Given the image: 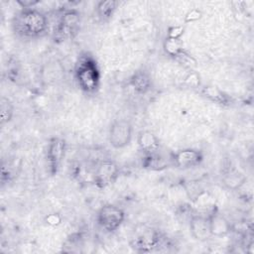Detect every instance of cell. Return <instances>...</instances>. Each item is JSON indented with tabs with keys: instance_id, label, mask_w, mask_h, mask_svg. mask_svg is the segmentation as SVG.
Listing matches in <instances>:
<instances>
[{
	"instance_id": "obj_23",
	"label": "cell",
	"mask_w": 254,
	"mask_h": 254,
	"mask_svg": "<svg viewBox=\"0 0 254 254\" xmlns=\"http://www.w3.org/2000/svg\"><path fill=\"white\" fill-rule=\"evenodd\" d=\"M40 1L38 0H17V3L21 6L22 9L25 8H34L35 5H37Z\"/></svg>"
},
{
	"instance_id": "obj_5",
	"label": "cell",
	"mask_w": 254,
	"mask_h": 254,
	"mask_svg": "<svg viewBox=\"0 0 254 254\" xmlns=\"http://www.w3.org/2000/svg\"><path fill=\"white\" fill-rule=\"evenodd\" d=\"M66 151V143L61 137H53L49 140L46 152L49 172L52 176L58 174Z\"/></svg>"
},
{
	"instance_id": "obj_1",
	"label": "cell",
	"mask_w": 254,
	"mask_h": 254,
	"mask_svg": "<svg viewBox=\"0 0 254 254\" xmlns=\"http://www.w3.org/2000/svg\"><path fill=\"white\" fill-rule=\"evenodd\" d=\"M17 36L24 39H38L46 35L49 28L47 16L36 8H25L17 12L12 20Z\"/></svg>"
},
{
	"instance_id": "obj_11",
	"label": "cell",
	"mask_w": 254,
	"mask_h": 254,
	"mask_svg": "<svg viewBox=\"0 0 254 254\" xmlns=\"http://www.w3.org/2000/svg\"><path fill=\"white\" fill-rule=\"evenodd\" d=\"M129 84L138 94H146L152 88V76L144 68L137 69L130 77Z\"/></svg>"
},
{
	"instance_id": "obj_18",
	"label": "cell",
	"mask_w": 254,
	"mask_h": 254,
	"mask_svg": "<svg viewBox=\"0 0 254 254\" xmlns=\"http://www.w3.org/2000/svg\"><path fill=\"white\" fill-rule=\"evenodd\" d=\"M0 111H1V125L9 123L14 115V105L8 98L4 96L1 98Z\"/></svg>"
},
{
	"instance_id": "obj_13",
	"label": "cell",
	"mask_w": 254,
	"mask_h": 254,
	"mask_svg": "<svg viewBox=\"0 0 254 254\" xmlns=\"http://www.w3.org/2000/svg\"><path fill=\"white\" fill-rule=\"evenodd\" d=\"M142 165L146 169L156 170V171H160V170L168 168V166H172L170 157L167 159V157L163 156L160 153V151L145 155V159H144Z\"/></svg>"
},
{
	"instance_id": "obj_6",
	"label": "cell",
	"mask_w": 254,
	"mask_h": 254,
	"mask_svg": "<svg viewBox=\"0 0 254 254\" xmlns=\"http://www.w3.org/2000/svg\"><path fill=\"white\" fill-rule=\"evenodd\" d=\"M119 177V168L112 160L100 161L94 170L93 182L98 189H105L113 185Z\"/></svg>"
},
{
	"instance_id": "obj_7",
	"label": "cell",
	"mask_w": 254,
	"mask_h": 254,
	"mask_svg": "<svg viewBox=\"0 0 254 254\" xmlns=\"http://www.w3.org/2000/svg\"><path fill=\"white\" fill-rule=\"evenodd\" d=\"M171 165L179 170H189L198 167L203 161V154L201 151L185 148L170 154Z\"/></svg>"
},
{
	"instance_id": "obj_16",
	"label": "cell",
	"mask_w": 254,
	"mask_h": 254,
	"mask_svg": "<svg viewBox=\"0 0 254 254\" xmlns=\"http://www.w3.org/2000/svg\"><path fill=\"white\" fill-rule=\"evenodd\" d=\"M223 184L230 190L239 189L246 181L245 176L235 169H229L223 176Z\"/></svg>"
},
{
	"instance_id": "obj_4",
	"label": "cell",
	"mask_w": 254,
	"mask_h": 254,
	"mask_svg": "<svg viewBox=\"0 0 254 254\" xmlns=\"http://www.w3.org/2000/svg\"><path fill=\"white\" fill-rule=\"evenodd\" d=\"M133 138V126L127 119H115L108 130V141L116 150L127 147Z\"/></svg>"
},
{
	"instance_id": "obj_8",
	"label": "cell",
	"mask_w": 254,
	"mask_h": 254,
	"mask_svg": "<svg viewBox=\"0 0 254 254\" xmlns=\"http://www.w3.org/2000/svg\"><path fill=\"white\" fill-rule=\"evenodd\" d=\"M80 26V14L74 10L64 11L59 21L57 35L61 40L72 39L78 33Z\"/></svg>"
},
{
	"instance_id": "obj_15",
	"label": "cell",
	"mask_w": 254,
	"mask_h": 254,
	"mask_svg": "<svg viewBox=\"0 0 254 254\" xmlns=\"http://www.w3.org/2000/svg\"><path fill=\"white\" fill-rule=\"evenodd\" d=\"M119 2L115 0H102L96 5L95 11L98 18L102 21H108L114 15Z\"/></svg>"
},
{
	"instance_id": "obj_2",
	"label": "cell",
	"mask_w": 254,
	"mask_h": 254,
	"mask_svg": "<svg viewBox=\"0 0 254 254\" xmlns=\"http://www.w3.org/2000/svg\"><path fill=\"white\" fill-rule=\"evenodd\" d=\"M74 77L77 86L86 94L95 93L101 82V72L97 62L88 53L80 55L74 67Z\"/></svg>"
},
{
	"instance_id": "obj_19",
	"label": "cell",
	"mask_w": 254,
	"mask_h": 254,
	"mask_svg": "<svg viewBox=\"0 0 254 254\" xmlns=\"http://www.w3.org/2000/svg\"><path fill=\"white\" fill-rule=\"evenodd\" d=\"M203 95L210 98L211 100L215 101V102H225V95H223L218 89H216L215 87H205L202 91Z\"/></svg>"
},
{
	"instance_id": "obj_21",
	"label": "cell",
	"mask_w": 254,
	"mask_h": 254,
	"mask_svg": "<svg viewBox=\"0 0 254 254\" xmlns=\"http://www.w3.org/2000/svg\"><path fill=\"white\" fill-rule=\"evenodd\" d=\"M201 17V12L198 9H192L186 15V22H191L198 20Z\"/></svg>"
},
{
	"instance_id": "obj_17",
	"label": "cell",
	"mask_w": 254,
	"mask_h": 254,
	"mask_svg": "<svg viewBox=\"0 0 254 254\" xmlns=\"http://www.w3.org/2000/svg\"><path fill=\"white\" fill-rule=\"evenodd\" d=\"M164 51L169 57L176 59L184 51V49L180 40L166 37L164 42Z\"/></svg>"
},
{
	"instance_id": "obj_12",
	"label": "cell",
	"mask_w": 254,
	"mask_h": 254,
	"mask_svg": "<svg viewBox=\"0 0 254 254\" xmlns=\"http://www.w3.org/2000/svg\"><path fill=\"white\" fill-rule=\"evenodd\" d=\"M137 144L139 149L145 154H152L160 150L159 138L149 130H142L138 133Z\"/></svg>"
},
{
	"instance_id": "obj_20",
	"label": "cell",
	"mask_w": 254,
	"mask_h": 254,
	"mask_svg": "<svg viewBox=\"0 0 254 254\" xmlns=\"http://www.w3.org/2000/svg\"><path fill=\"white\" fill-rule=\"evenodd\" d=\"M183 34H184V28H183V27H181V26L171 27V28L169 29V31H168V36H167V38L180 40Z\"/></svg>"
},
{
	"instance_id": "obj_22",
	"label": "cell",
	"mask_w": 254,
	"mask_h": 254,
	"mask_svg": "<svg viewBox=\"0 0 254 254\" xmlns=\"http://www.w3.org/2000/svg\"><path fill=\"white\" fill-rule=\"evenodd\" d=\"M61 221H62L61 216H60L58 213H51V214H49V215L46 217V222H47V224H50V225H52V226H55V225L60 224Z\"/></svg>"
},
{
	"instance_id": "obj_9",
	"label": "cell",
	"mask_w": 254,
	"mask_h": 254,
	"mask_svg": "<svg viewBox=\"0 0 254 254\" xmlns=\"http://www.w3.org/2000/svg\"><path fill=\"white\" fill-rule=\"evenodd\" d=\"M190 232L197 241H206L211 237L207 216L193 215L190 220Z\"/></svg>"
},
{
	"instance_id": "obj_10",
	"label": "cell",
	"mask_w": 254,
	"mask_h": 254,
	"mask_svg": "<svg viewBox=\"0 0 254 254\" xmlns=\"http://www.w3.org/2000/svg\"><path fill=\"white\" fill-rule=\"evenodd\" d=\"M207 217L209 221L211 236L223 237L226 236L231 231L230 222L227 220L225 216H223L218 211L213 210L207 215Z\"/></svg>"
},
{
	"instance_id": "obj_3",
	"label": "cell",
	"mask_w": 254,
	"mask_h": 254,
	"mask_svg": "<svg viewBox=\"0 0 254 254\" xmlns=\"http://www.w3.org/2000/svg\"><path fill=\"white\" fill-rule=\"evenodd\" d=\"M125 211L115 204L102 205L96 214L97 224L106 232H114L123 224Z\"/></svg>"
},
{
	"instance_id": "obj_14",
	"label": "cell",
	"mask_w": 254,
	"mask_h": 254,
	"mask_svg": "<svg viewBox=\"0 0 254 254\" xmlns=\"http://www.w3.org/2000/svg\"><path fill=\"white\" fill-rule=\"evenodd\" d=\"M159 242V236L156 233H146L135 238L133 242V248L139 252H149L153 248L157 247L156 245Z\"/></svg>"
}]
</instances>
